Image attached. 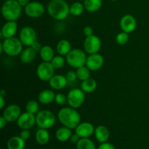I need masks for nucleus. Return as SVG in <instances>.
Wrapping results in <instances>:
<instances>
[{"mask_svg":"<svg viewBox=\"0 0 149 149\" xmlns=\"http://www.w3.org/2000/svg\"><path fill=\"white\" fill-rule=\"evenodd\" d=\"M58 118L63 126L71 130L76 129L81 121L79 113L77 109L70 106L61 109L58 113Z\"/></svg>","mask_w":149,"mask_h":149,"instance_id":"1","label":"nucleus"},{"mask_svg":"<svg viewBox=\"0 0 149 149\" xmlns=\"http://www.w3.org/2000/svg\"><path fill=\"white\" fill-rule=\"evenodd\" d=\"M47 9L49 16L56 20H65L70 14V6L65 0H51Z\"/></svg>","mask_w":149,"mask_h":149,"instance_id":"2","label":"nucleus"},{"mask_svg":"<svg viewBox=\"0 0 149 149\" xmlns=\"http://www.w3.org/2000/svg\"><path fill=\"white\" fill-rule=\"evenodd\" d=\"M22 7L17 0H6L1 6V15L7 21H16L21 15Z\"/></svg>","mask_w":149,"mask_h":149,"instance_id":"3","label":"nucleus"},{"mask_svg":"<svg viewBox=\"0 0 149 149\" xmlns=\"http://www.w3.org/2000/svg\"><path fill=\"white\" fill-rule=\"evenodd\" d=\"M3 47V52L8 56L15 57L20 55L23 50V45L20 40L16 37H11L8 39H4L3 42H1Z\"/></svg>","mask_w":149,"mask_h":149,"instance_id":"4","label":"nucleus"},{"mask_svg":"<svg viewBox=\"0 0 149 149\" xmlns=\"http://www.w3.org/2000/svg\"><path fill=\"white\" fill-rule=\"evenodd\" d=\"M87 56L85 51L81 49H72L65 56L66 63L68 65L74 68L84 66L86 64Z\"/></svg>","mask_w":149,"mask_h":149,"instance_id":"5","label":"nucleus"},{"mask_svg":"<svg viewBox=\"0 0 149 149\" xmlns=\"http://www.w3.org/2000/svg\"><path fill=\"white\" fill-rule=\"evenodd\" d=\"M56 122V116L51 111L42 110L36 115V124L39 128L49 129Z\"/></svg>","mask_w":149,"mask_h":149,"instance_id":"6","label":"nucleus"},{"mask_svg":"<svg viewBox=\"0 0 149 149\" xmlns=\"http://www.w3.org/2000/svg\"><path fill=\"white\" fill-rule=\"evenodd\" d=\"M68 104L70 107L79 109L85 100V93L81 88H74L68 92L67 95Z\"/></svg>","mask_w":149,"mask_h":149,"instance_id":"7","label":"nucleus"},{"mask_svg":"<svg viewBox=\"0 0 149 149\" xmlns=\"http://www.w3.org/2000/svg\"><path fill=\"white\" fill-rule=\"evenodd\" d=\"M55 68L51 62L42 61L36 68V74L38 78L43 81H49L55 75Z\"/></svg>","mask_w":149,"mask_h":149,"instance_id":"8","label":"nucleus"},{"mask_svg":"<svg viewBox=\"0 0 149 149\" xmlns=\"http://www.w3.org/2000/svg\"><path fill=\"white\" fill-rule=\"evenodd\" d=\"M24 12L29 17L39 18V17H42L45 13V7L44 4L39 1H30L24 7Z\"/></svg>","mask_w":149,"mask_h":149,"instance_id":"9","label":"nucleus"},{"mask_svg":"<svg viewBox=\"0 0 149 149\" xmlns=\"http://www.w3.org/2000/svg\"><path fill=\"white\" fill-rule=\"evenodd\" d=\"M101 40L100 38L95 35L86 36L84 42V49L86 53L91 54L97 53L101 48Z\"/></svg>","mask_w":149,"mask_h":149,"instance_id":"10","label":"nucleus"},{"mask_svg":"<svg viewBox=\"0 0 149 149\" xmlns=\"http://www.w3.org/2000/svg\"><path fill=\"white\" fill-rule=\"evenodd\" d=\"M19 39L26 47H31L36 41V33L31 26H24L19 33Z\"/></svg>","mask_w":149,"mask_h":149,"instance_id":"11","label":"nucleus"},{"mask_svg":"<svg viewBox=\"0 0 149 149\" xmlns=\"http://www.w3.org/2000/svg\"><path fill=\"white\" fill-rule=\"evenodd\" d=\"M104 64V58L103 55L97 53L91 54L87 56L85 65L91 71H97L103 67Z\"/></svg>","mask_w":149,"mask_h":149,"instance_id":"12","label":"nucleus"},{"mask_svg":"<svg viewBox=\"0 0 149 149\" xmlns=\"http://www.w3.org/2000/svg\"><path fill=\"white\" fill-rule=\"evenodd\" d=\"M17 124L21 130H30L36 124V116L27 111L22 113L17 119Z\"/></svg>","mask_w":149,"mask_h":149,"instance_id":"13","label":"nucleus"},{"mask_svg":"<svg viewBox=\"0 0 149 149\" xmlns=\"http://www.w3.org/2000/svg\"><path fill=\"white\" fill-rule=\"evenodd\" d=\"M119 26L122 31L130 33L136 29L137 21L133 15L130 14L125 15L122 16L119 22Z\"/></svg>","mask_w":149,"mask_h":149,"instance_id":"14","label":"nucleus"},{"mask_svg":"<svg viewBox=\"0 0 149 149\" xmlns=\"http://www.w3.org/2000/svg\"><path fill=\"white\" fill-rule=\"evenodd\" d=\"M21 113L20 106L16 104H12L6 107L3 111L2 116L5 118L7 122H14L17 121Z\"/></svg>","mask_w":149,"mask_h":149,"instance_id":"15","label":"nucleus"},{"mask_svg":"<svg viewBox=\"0 0 149 149\" xmlns=\"http://www.w3.org/2000/svg\"><path fill=\"white\" fill-rule=\"evenodd\" d=\"M76 133L81 138H90L95 133V130L93 124L90 122H80L79 125L76 127Z\"/></svg>","mask_w":149,"mask_h":149,"instance_id":"16","label":"nucleus"},{"mask_svg":"<svg viewBox=\"0 0 149 149\" xmlns=\"http://www.w3.org/2000/svg\"><path fill=\"white\" fill-rule=\"evenodd\" d=\"M17 23L16 21L12 20V21H7L1 29V37L4 39L14 37L17 31Z\"/></svg>","mask_w":149,"mask_h":149,"instance_id":"17","label":"nucleus"},{"mask_svg":"<svg viewBox=\"0 0 149 149\" xmlns=\"http://www.w3.org/2000/svg\"><path fill=\"white\" fill-rule=\"evenodd\" d=\"M48 82H49V87L52 90H61L66 87L68 81L65 76L57 74V75H54Z\"/></svg>","mask_w":149,"mask_h":149,"instance_id":"18","label":"nucleus"},{"mask_svg":"<svg viewBox=\"0 0 149 149\" xmlns=\"http://www.w3.org/2000/svg\"><path fill=\"white\" fill-rule=\"evenodd\" d=\"M55 93L52 90L46 89L39 93L38 95V100L41 104L49 105L55 101Z\"/></svg>","mask_w":149,"mask_h":149,"instance_id":"19","label":"nucleus"},{"mask_svg":"<svg viewBox=\"0 0 149 149\" xmlns=\"http://www.w3.org/2000/svg\"><path fill=\"white\" fill-rule=\"evenodd\" d=\"M36 52L31 47H27L23 49L20 55V60L23 63L29 64L31 63L36 58Z\"/></svg>","mask_w":149,"mask_h":149,"instance_id":"20","label":"nucleus"},{"mask_svg":"<svg viewBox=\"0 0 149 149\" xmlns=\"http://www.w3.org/2000/svg\"><path fill=\"white\" fill-rule=\"evenodd\" d=\"M95 136L96 140L98 142L101 143H106L109 140V136H110V133L106 127L103 126V125H99L95 130Z\"/></svg>","mask_w":149,"mask_h":149,"instance_id":"21","label":"nucleus"},{"mask_svg":"<svg viewBox=\"0 0 149 149\" xmlns=\"http://www.w3.org/2000/svg\"><path fill=\"white\" fill-rule=\"evenodd\" d=\"M71 45L67 39H61L56 45V51L58 55L66 56L71 50Z\"/></svg>","mask_w":149,"mask_h":149,"instance_id":"22","label":"nucleus"},{"mask_svg":"<svg viewBox=\"0 0 149 149\" xmlns=\"http://www.w3.org/2000/svg\"><path fill=\"white\" fill-rule=\"evenodd\" d=\"M71 135H72L71 129L65 126L58 128L55 132V138L61 142H65L70 140Z\"/></svg>","mask_w":149,"mask_h":149,"instance_id":"23","label":"nucleus"},{"mask_svg":"<svg viewBox=\"0 0 149 149\" xmlns=\"http://www.w3.org/2000/svg\"><path fill=\"white\" fill-rule=\"evenodd\" d=\"M26 143L20 136H13L7 141L8 149H24Z\"/></svg>","mask_w":149,"mask_h":149,"instance_id":"24","label":"nucleus"},{"mask_svg":"<svg viewBox=\"0 0 149 149\" xmlns=\"http://www.w3.org/2000/svg\"><path fill=\"white\" fill-rule=\"evenodd\" d=\"M41 59L46 62H51L52 58L55 57V52L53 48L49 45H45L42 47V49L39 52Z\"/></svg>","mask_w":149,"mask_h":149,"instance_id":"25","label":"nucleus"},{"mask_svg":"<svg viewBox=\"0 0 149 149\" xmlns=\"http://www.w3.org/2000/svg\"><path fill=\"white\" fill-rule=\"evenodd\" d=\"M102 0H84V6L87 11L90 13H95L102 7Z\"/></svg>","mask_w":149,"mask_h":149,"instance_id":"26","label":"nucleus"},{"mask_svg":"<svg viewBox=\"0 0 149 149\" xmlns=\"http://www.w3.org/2000/svg\"><path fill=\"white\" fill-rule=\"evenodd\" d=\"M97 81L94 79L89 78L81 81V89L85 93H92L97 89Z\"/></svg>","mask_w":149,"mask_h":149,"instance_id":"27","label":"nucleus"},{"mask_svg":"<svg viewBox=\"0 0 149 149\" xmlns=\"http://www.w3.org/2000/svg\"><path fill=\"white\" fill-rule=\"evenodd\" d=\"M36 141L39 145H45L47 143L50 138L49 132L47 129L39 128L36 133Z\"/></svg>","mask_w":149,"mask_h":149,"instance_id":"28","label":"nucleus"},{"mask_svg":"<svg viewBox=\"0 0 149 149\" xmlns=\"http://www.w3.org/2000/svg\"><path fill=\"white\" fill-rule=\"evenodd\" d=\"M84 4L80 1H76L70 6V14L73 16H79L84 13Z\"/></svg>","mask_w":149,"mask_h":149,"instance_id":"29","label":"nucleus"},{"mask_svg":"<svg viewBox=\"0 0 149 149\" xmlns=\"http://www.w3.org/2000/svg\"><path fill=\"white\" fill-rule=\"evenodd\" d=\"M77 149H96L95 143L89 138H81L77 143Z\"/></svg>","mask_w":149,"mask_h":149,"instance_id":"30","label":"nucleus"},{"mask_svg":"<svg viewBox=\"0 0 149 149\" xmlns=\"http://www.w3.org/2000/svg\"><path fill=\"white\" fill-rule=\"evenodd\" d=\"M90 71H91L86 65H84V66L77 68L76 72H77V77L81 81H84V80L90 78Z\"/></svg>","mask_w":149,"mask_h":149,"instance_id":"31","label":"nucleus"},{"mask_svg":"<svg viewBox=\"0 0 149 149\" xmlns=\"http://www.w3.org/2000/svg\"><path fill=\"white\" fill-rule=\"evenodd\" d=\"M66 63V60L62 55H55L52 60L51 61V63L53 65L55 69H61L64 66L65 63Z\"/></svg>","mask_w":149,"mask_h":149,"instance_id":"32","label":"nucleus"},{"mask_svg":"<svg viewBox=\"0 0 149 149\" xmlns=\"http://www.w3.org/2000/svg\"><path fill=\"white\" fill-rule=\"evenodd\" d=\"M39 103L36 100H29L26 105V110L29 113H32V114H36L39 112Z\"/></svg>","mask_w":149,"mask_h":149,"instance_id":"33","label":"nucleus"},{"mask_svg":"<svg viewBox=\"0 0 149 149\" xmlns=\"http://www.w3.org/2000/svg\"><path fill=\"white\" fill-rule=\"evenodd\" d=\"M129 41V33L122 31L116 36V42L119 45H125Z\"/></svg>","mask_w":149,"mask_h":149,"instance_id":"34","label":"nucleus"},{"mask_svg":"<svg viewBox=\"0 0 149 149\" xmlns=\"http://www.w3.org/2000/svg\"><path fill=\"white\" fill-rule=\"evenodd\" d=\"M55 102L59 106H63L65 103H68L67 96L63 93H58V94L55 95Z\"/></svg>","mask_w":149,"mask_h":149,"instance_id":"35","label":"nucleus"},{"mask_svg":"<svg viewBox=\"0 0 149 149\" xmlns=\"http://www.w3.org/2000/svg\"><path fill=\"white\" fill-rule=\"evenodd\" d=\"M65 77H66V79H67V80H68V82H74V81H75L76 80L78 79V77H77V72H76V71H68L66 74V76H65Z\"/></svg>","mask_w":149,"mask_h":149,"instance_id":"36","label":"nucleus"},{"mask_svg":"<svg viewBox=\"0 0 149 149\" xmlns=\"http://www.w3.org/2000/svg\"><path fill=\"white\" fill-rule=\"evenodd\" d=\"M31 136V133L29 132V130H22V131L20 133V137L23 138L24 141L29 139Z\"/></svg>","mask_w":149,"mask_h":149,"instance_id":"37","label":"nucleus"},{"mask_svg":"<svg viewBox=\"0 0 149 149\" xmlns=\"http://www.w3.org/2000/svg\"><path fill=\"white\" fill-rule=\"evenodd\" d=\"M93 32H94V31H93V28H92L91 26H87L84 28V29H83V33H84V36H92V35H93Z\"/></svg>","mask_w":149,"mask_h":149,"instance_id":"38","label":"nucleus"},{"mask_svg":"<svg viewBox=\"0 0 149 149\" xmlns=\"http://www.w3.org/2000/svg\"><path fill=\"white\" fill-rule=\"evenodd\" d=\"M98 149H116L115 147L112 145L111 143H103L100 145V146L98 147Z\"/></svg>","mask_w":149,"mask_h":149,"instance_id":"39","label":"nucleus"},{"mask_svg":"<svg viewBox=\"0 0 149 149\" xmlns=\"http://www.w3.org/2000/svg\"><path fill=\"white\" fill-rule=\"evenodd\" d=\"M31 47L33 48V49H34L36 52H40L41 49H42V47L43 46H42V45H41L39 42L36 41V42H34L33 44H32V45Z\"/></svg>","mask_w":149,"mask_h":149,"instance_id":"40","label":"nucleus"},{"mask_svg":"<svg viewBox=\"0 0 149 149\" xmlns=\"http://www.w3.org/2000/svg\"><path fill=\"white\" fill-rule=\"evenodd\" d=\"M80 139H81V138H80V137L79 136L77 133H75V134H74V135H71V138H70V141H71V142L73 143L77 144V143L79 141Z\"/></svg>","mask_w":149,"mask_h":149,"instance_id":"41","label":"nucleus"},{"mask_svg":"<svg viewBox=\"0 0 149 149\" xmlns=\"http://www.w3.org/2000/svg\"><path fill=\"white\" fill-rule=\"evenodd\" d=\"M7 123V121L6 120L5 118L3 116H1V117H0V128H1V129H3V128L6 126Z\"/></svg>","mask_w":149,"mask_h":149,"instance_id":"42","label":"nucleus"},{"mask_svg":"<svg viewBox=\"0 0 149 149\" xmlns=\"http://www.w3.org/2000/svg\"><path fill=\"white\" fill-rule=\"evenodd\" d=\"M18 1L19 4L22 6L23 7H25L29 2H30V0H17Z\"/></svg>","mask_w":149,"mask_h":149,"instance_id":"43","label":"nucleus"},{"mask_svg":"<svg viewBox=\"0 0 149 149\" xmlns=\"http://www.w3.org/2000/svg\"><path fill=\"white\" fill-rule=\"evenodd\" d=\"M4 106H5V100H4V96H0V109H4Z\"/></svg>","mask_w":149,"mask_h":149,"instance_id":"44","label":"nucleus"},{"mask_svg":"<svg viewBox=\"0 0 149 149\" xmlns=\"http://www.w3.org/2000/svg\"><path fill=\"white\" fill-rule=\"evenodd\" d=\"M6 95V91L4 90H1V92H0V96H4Z\"/></svg>","mask_w":149,"mask_h":149,"instance_id":"45","label":"nucleus"},{"mask_svg":"<svg viewBox=\"0 0 149 149\" xmlns=\"http://www.w3.org/2000/svg\"><path fill=\"white\" fill-rule=\"evenodd\" d=\"M110 1H117V0H110Z\"/></svg>","mask_w":149,"mask_h":149,"instance_id":"46","label":"nucleus"},{"mask_svg":"<svg viewBox=\"0 0 149 149\" xmlns=\"http://www.w3.org/2000/svg\"><path fill=\"white\" fill-rule=\"evenodd\" d=\"M78 1H84V0H78Z\"/></svg>","mask_w":149,"mask_h":149,"instance_id":"47","label":"nucleus"}]
</instances>
